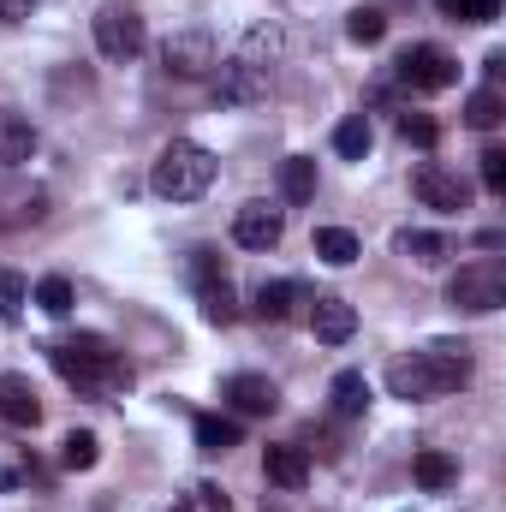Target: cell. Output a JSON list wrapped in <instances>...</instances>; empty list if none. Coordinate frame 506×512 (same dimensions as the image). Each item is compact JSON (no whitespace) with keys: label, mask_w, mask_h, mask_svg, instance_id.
<instances>
[{"label":"cell","mask_w":506,"mask_h":512,"mask_svg":"<svg viewBox=\"0 0 506 512\" xmlns=\"http://www.w3.org/2000/svg\"><path fill=\"white\" fill-rule=\"evenodd\" d=\"M48 364L60 370V382H72L78 393H90V399H102V393H114V387H131L126 352H120L114 340H102V334L54 340V346H48Z\"/></svg>","instance_id":"cell-1"},{"label":"cell","mask_w":506,"mask_h":512,"mask_svg":"<svg viewBox=\"0 0 506 512\" xmlns=\"http://www.w3.org/2000/svg\"><path fill=\"white\" fill-rule=\"evenodd\" d=\"M149 185H155V197H167V203H197V197L215 185V155H209L203 143H191V137H173V143L155 155Z\"/></svg>","instance_id":"cell-2"},{"label":"cell","mask_w":506,"mask_h":512,"mask_svg":"<svg viewBox=\"0 0 506 512\" xmlns=\"http://www.w3.org/2000/svg\"><path fill=\"white\" fill-rule=\"evenodd\" d=\"M447 304L453 310H471V316H489L506 304V262L501 256H477L465 262L453 280H447Z\"/></svg>","instance_id":"cell-3"},{"label":"cell","mask_w":506,"mask_h":512,"mask_svg":"<svg viewBox=\"0 0 506 512\" xmlns=\"http://www.w3.org/2000/svg\"><path fill=\"white\" fill-rule=\"evenodd\" d=\"M96 48H102V60H137L143 54V42H149V30H143V18L131 12V6H102L96 18Z\"/></svg>","instance_id":"cell-4"},{"label":"cell","mask_w":506,"mask_h":512,"mask_svg":"<svg viewBox=\"0 0 506 512\" xmlns=\"http://www.w3.org/2000/svg\"><path fill=\"white\" fill-rule=\"evenodd\" d=\"M161 60H167L173 78H209L215 60H221V48H215V36H209L203 24H191V30H173V36H167Z\"/></svg>","instance_id":"cell-5"},{"label":"cell","mask_w":506,"mask_h":512,"mask_svg":"<svg viewBox=\"0 0 506 512\" xmlns=\"http://www.w3.org/2000/svg\"><path fill=\"white\" fill-rule=\"evenodd\" d=\"M399 78L411 84V90H453L459 84V60L447 54V48H435V42H417V48H405L399 54Z\"/></svg>","instance_id":"cell-6"},{"label":"cell","mask_w":506,"mask_h":512,"mask_svg":"<svg viewBox=\"0 0 506 512\" xmlns=\"http://www.w3.org/2000/svg\"><path fill=\"white\" fill-rule=\"evenodd\" d=\"M411 191H417V203L435 209V215H459V209H471V185H465L459 173L435 167V161H417V167H411Z\"/></svg>","instance_id":"cell-7"},{"label":"cell","mask_w":506,"mask_h":512,"mask_svg":"<svg viewBox=\"0 0 506 512\" xmlns=\"http://www.w3.org/2000/svg\"><path fill=\"white\" fill-rule=\"evenodd\" d=\"M268 84H274V72H262L251 60H215V96L221 102H233V108H245V102H262L268 96Z\"/></svg>","instance_id":"cell-8"},{"label":"cell","mask_w":506,"mask_h":512,"mask_svg":"<svg viewBox=\"0 0 506 512\" xmlns=\"http://www.w3.org/2000/svg\"><path fill=\"white\" fill-rule=\"evenodd\" d=\"M280 233H286V215L268 209V203H245V209L233 215V239H239L245 251H274Z\"/></svg>","instance_id":"cell-9"},{"label":"cell","mask_w":506,"mask_h":512,"mask_svg":"<svg viewBox=\"0 0 506 512\" xmlns=\"http://www.w3.org/2000/svg\"><path fill=\"white\" fill-rule=\"evenodd\" d=\"M387 393L417 405V399H435L441 382H435V370H429V358H423V352H405V358H393V364H387Z\"/></svg>","instance_id":"cell-10"},{"label":"cell","mask_w":506,"mask_h":512,"mask_svg":"<svg viewBox=\"0 0 506 512\" xmlns=\"http://www.w3.org/2000/svg\"><path fill=\"white\" fill-rule=\"evenodd\" d=\"M48 215V191L30 179H6L0 185V227H36Z\"/></svg>","instance_id":"cell-11"},{"label":"cell","mask_w":506,"mask_h":512,"mask_svg":"<svg viewBox=\"0 0 506 512\" xmlns=\"http://www.w3.org/2000/svg\"><path fill=\"white\" fill-rule=\"evenodd\" d=\"M221 399H233V411H245V417H268V411L280 405V387L268 382V376L239 370V376H227V382H221Z\"/></svg>","instance_id":"cell-12"},{"label":"cell","mask_w":506,"mask_h":512,"mask_svg":"<svg viewBox=\"0 0 506 512\" xmlns=\"http://www.w3.org/2000/svg\"><path fill=\"white\" fill-rule=\"evenodd\" d=\"M423 358H429V370H435L441 393H453V387L471 382V346H465V340H429Z\"/></svg>","instance_id":"cell-13"},{"label":"cell","mask_w":506,"mask_h":512,"mask_svg":"<svg viewBox=\"0 0 506 512\" xmlns=\"http://www.w3.org/2000/svg\"><path fill=\"white\" fill-rule=\"evenodd\" d=\"M310 334H316L322 346H346V340L358 334V310H352L346 298H316V310H310Z\"/></svg>","instance_id":"cell-14"},{"label":"cell","mask_w":506,"mask_h":512,"mask_svg":"<svg viewBox=\"0 0 506 512\" xmlns=\"http://www.w3.org/2000/svg\"><path fill=\"white\" fill-rule=\"evenodd\" d=\"M0 423H12V429H36L42 423V399H36V387L24 376H0Z\"/></svg>","instance_id":"cell-15"},{"label":"cell","mask_w":506,"mask_h":512,"mask_svg":"<svg viewBox=\"0 0 506 512\" xmlns=\"http://www.w3.org/2000/svg\"><path fill=\"white\" fill-rule=\"evenodd\" d=\"M36 155V126L18 108H0V167H24Z\"/></svg>","instance_id":"cell-16"},{"label":"cell","mask_w":506,"mask_h":512,"mask_svg":"<svg viewBox=\"0 0 506 512\" xmlns=\"http://www.w3.org/2000/svg\"><path fill=\"white\" fill-rule=\"evenodd\" d=\"M197 304H203V322H215V328H233L239 322V292H233L227 274L197 280Z\"/></svg>","instance_id":"cell-17"},{"label":"cell","mask_w":506,"mask_h":512,"mask_svg":"<svg viewBox=\"0 0 506 512\" xmlns=\"http://www.w3.org/2000/svg\"><path fill=\"white\" fill-rule=\"evenodd\" d=\"M262 471H268V483H280V489H304V483H310V453H304V447H268V453H262Z\"/></svg>","instance_id":"cell-18"},{"label":"cell","mask_w":506,"mask_h":512,"mask_svg":"<svg viewBox=\"0 0 506 512\" xmlns=\"http://www.w3.org/2000/svg\"><path fill=\"white\" fill-rule=\"evenodd\" d=\"M280 197L286 203H310L316 197V161L310 155H286L280 161Z\"/></svg>","instance_id":"cell-19"},{"label":"cell","mask_w":506,"mask_h":512,"mask_svg":"<svg viewBox=\"0 0 506 512\" xmlns=\"http://www.w3.org/2000/svg\"><path fill=\"white\" fill-rule=\"evenodd\" d=\"M411 477L429 489V495H441V489H453L459 483V465L447 459V453H435V447H423L417 459H411Z\"/></svg>","instance_id":"cell-20"},{"label":"cell","mask_w":506,"mask_h":512,"mask_svg":"<svg viewBox=\"0 0 506 512\" xmlns=\"http://www.w3.org/2000/svg\"><path fill=\"white\" fill-rule=\"evenodd\" d=\"M316 256L322 262H334V268H352L358 256H364V245H358V233H346V227H316Z\"/></svg>","instance_id":"cell-21"},{"label":"cell","mask_w":506,"mask_h":512,"mask_svg":"<svg viewBox=\"0 0 506 512\" xmlns=\"http://www.w3.org/2000/svg\"><path fill=\"white\" fill-rule=\"evenodd\" d=\"M370 411V382L364 370H340L334 376V417H364Z\"/></svg>","instance_id":"cell-22"},{"label":"cell","mask_w":506,"mask_h":512,"mask_svg":"<svg viewBox=\"0 0 506 512\" xmlns=\"http://www.w3.org/2000/svg\"><path fill=\"white\" fill-rule=\"evenodd\" d=\"M292 298H298L292 280H262V286H256V316H262V322H286V316H292Z\"/></svg>","instance_id":"cell-23"},{"label":"cell","mask_w":506,"mask_h":512,"mask_svg":"<svg viewBox=\"0 0 506 512\" xmlns=\"http://www.w3.org/2000/svg\"><path fill=\"white\" fill-rule=\"evenodd\" d=\"M239 60H251L262 72H274V60H280V30L274 24H251V36L239 42Z\"/></svg>","instance_id":"cell-24"},{"label":"cell","mask_w":506,"mask_h":512,"mask_svg":"<svg viewBox=\"0 0 506 512\" xmlns=\"http://www.w3.org/2000/svg\"><path fill=\"white\" fill-rule=\"evenodd\" d=\"M506 120V96L489 84V90H471V102H465V126H477V131H495Z\"/></svg>","instance_id":"cell-25"},{"label":"cell","mask_w":506,"mask_h":512,"mask_svg":"<svg viewBox=\"0 0 506 512\" xmlns=\"http://www.w3.org/2000/svg\"><path fill=\"white\" fill-rule=\"evenodd\" d=\"M370 143H376V131H370V120H364V114L340 120V131H334V149H340L346 161H364V155H370Z\"/></svg>","instance_id":"cell-26"},{"label":"cell","mask_w":506,"mask_h":512,"mask_svg":"<svg viewBox=\"0 0 506 512\" xmlns=\"http://www.w3.org/2000/svg\"><path fill=\"white\" fill-rule=\"evenodd\" d=\"M239 447V423L233 417H197V453H227Z\"/></svg>","instance_id":"cell-27"},{"label":"cell","mask_w":506,"mask_h":512,"mask_svg":"<svg viewBox=\"0 0 506 512\" xmlns=\"http://www.w3.org/2000/svg\"><path fill=\"white\" fill-rule=\"evenodd\" d=\"M96 459H102V441H96L90 429H72V435L60 441V465H66V471H90Z\"/></svg>","instance_id":"cell-28"},{"label":"cell","mask_w":506,"mask_h":512,"mask_svg":"<svg viewBox=\"0 0 506 512\" xmlns=\"http://www.w3.org/2000/svg\"><path fill=\"white\" fill-rule=\"evenodd\" d=\"M453 24H495L501 18V0H435Z\"/></svg>","instance_id":"cell-29"},{"label":"cell","mask_w":506,"mask_h":512,"mask_svg":"<svg viewBox=\"0 0 506 512\" xmlns=\"http://www.w3.org/2000/svg\"><path fill=\"white\" fill-rule=\"evenodd\" d=\"M346 36H352L358 48H376L381 36H387V18H381L376 6H358V12L346 18Z\"/></svg>","instance_id":"cell-30"},{"label":"cell","mask_w":506,"mask_h":512,"mask_svg":"<svg viewBox=\"0 0 506 512\" xmlns=\"http://www.w3.org/2000/svg\"><path fill=\"white\" fill-rule=\"evenodd\" d=\"M393 245L411 256V262H447V239L441 233H399Z\"/></svg>","instance_id":"cell-31"},{"label":"cell","mask_w":506,"mask_h":512,"mask_svg":"<svg viewBox=\"0 0 506 512\" xmlns=\"http://www.w3.org/2000/svg\"><path fill=\"white\" fill-rule=\"evenodd\" d=\"M36 304H42L48 316H72V280H66V274H48V280L36 286Z\"/></svg>","instance_id":"cell-32"},{"label":"cell","mask_w":506,"mask_h":512,"mask_svg":"<svg viewBox=\"0 0 506 512\" xmlns=\"http://www.w3.org/2000/svg\"><path fill=\"white\" fill-rule=\"evenodd\" d=\"M399 137L417 143V149H435V143H441V126H435L429 114H411V108H405V114H399Z\"/></svg>","instance_id":"cell-33"},{"label":"cell","mask_w":506,"mask_h":512,"mask_svg":"<svg viewBox=\"0 0 506 512\" xmlns=\"http://www.w3.org/2000/svg\"><path fill=\"white\" fill-rule=\"evenodd\" d=\"M24 316V274H0V322H18Z\"/></svg>","instance_id":"cell-34"},{"label":"cell","mask_w":506,"mask_h":512,"mask_svg":"<svg viewBox=\"0 0 506 512\" xmlns=\"http://www.w3.org/2000/svg\"><path fill=\"white\" fill-rule=\"evenodd\" d=\"M477 161H483V191H495V197H501V191H506V149H483Z\"/></svg>","instance_id":"cell-35"},{"label":"cell","mask_w":506,"mask_h":512,"mask_svg":"<svg viewBox=\"0 0 506 512\" xmlns=\"http://www.w3.org/2000/svg\"><path fill=\"white\" fill-rule=\"evenodd\" d=\"M191 495H197V507H203V512H227V495H221L215 483H197Z\"/></svg>","instance_id":"cell-36"},{"label":"cell","mask_w":506,"mask_h":512,"mask_svg":"<svg viewBox=\"0 0 506 512\" xmlns=\"http://www.w3.org/2000/svg\"><path fill=\"white\" fill-rule=\"evenodd\" d=\"M0 18H6V24H18V18H30V0H0Z\"/></svg>","instance_id":"cell-37"},{"label":"cell","mask_w":506,"mask_h":512,"mask_svg":"<svg viewBox=\"0 0 506 512\" xmlns=\"http://www.w3.org/2000/svg\"><path fill=\"white\" fill-rule=\"evenodd\" d=\"M167 512H197V507H191V501H173V507H167Z\"/></svg>","instance_id":"cell-38"}]
</instances>
